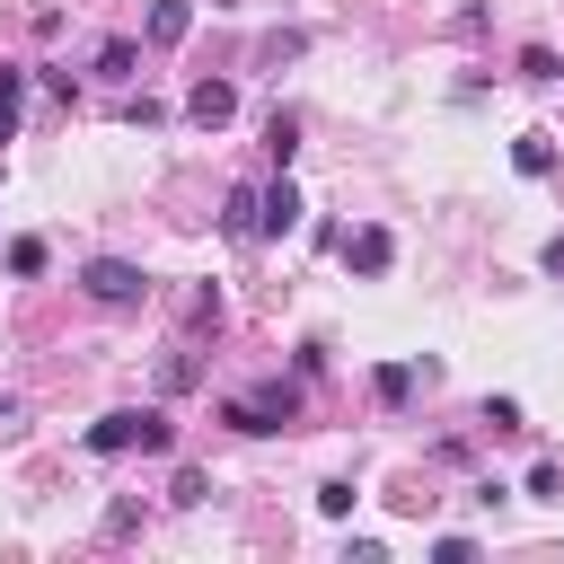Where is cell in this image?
Segmentation results:
<instances>
[{"instance_id": "1", "label": "cell", "mask_w": 564, "mask_h": 564, "mask_svg": "<svg viewBox=\"0 0 564 564\" xmlns=\"http://www.w3.org/2000/svg\"><path fill=\"white\" fill-rule=\"evenodd\" d=\"M176 441V423L159 414V405H115V414H97L88 423V449L97 458H123V449H167Z\"/></svg>"}, {"instance_id": "2", "label": "cell", "mask_w": 564, "mask_h": 564, "mask_svg": "<svg viewBox=\"0 0 564 564\" xmlns=\"http://www.w3.org/2000/svg\"><path fill=\"white\" fill-rule=\"evenodd\" d=\"M79 291H88L97 308H141L150 273H141L132 256H88V264H79Z\"/></svg>"}, {"instance_id": "3", "label": "cell", "mask_w": 564, "mask_h": 564, "mask_svg": "<svg viewBox=\"0 0 564 564\" xmlns=\"http://www.w3.org/2000/svg\"><path fill=\"white\" fill-rule=\"evenodd\" d=\"M291 414H300V388H282V379H273V388H256V397H229V405H220V423H229V432H247V441L282 432Z\"/></svg>"}, {"instance_id": "4", "label": "cell", "mask_w": 564, "mask_h": 564, "mask_svg": "<svg viewBox=\"0 0 564 564\" xmlns=\"http://www.w3.org/2000/svg\"><path fill=\"white\" fill-rule=\"evenodd\" d=\"M335 247H344V264H352V273H361V282H379V273H388V264H397V238H388V229H379V220H361V229H344V238H335Z\"/></svg>"}, {"instance_id": "5", "label": "cell", "mask_w": 564, "mask_h": 564, "mask_svg": "<svg viewBox=\"0 0 564 564\" xmlns=\"http://www.w3.org/2000/svg\"><path fill=\"white\" fill-rule=\"evenodd\" d=\"M291 229H300V185L273 176V185L256 194V238H291Z\"/></svg>"}, {"instance_id": "6", "label": "cell", "mask_w": 564, "mask_h": 564, "mask_svg": "<svg viewBox=\"0 0 564 564\" xmlns=\"http://www.w3.org/2000/svg\"><path fill=\"white\" fill-rule=\"evenodd\" d=\"M185 115H194L203 132H220V123L238 115V88H229V79H194V97H185Z\"/></svg>"}, {"instance_id": "7", "label": "cell", "mask_w": 564, "mask_h": 564, "mask_svg": "<svg viewBox=\"0 0 564 564\" xmlns=\"http://www.w3.org/2000/svg\"><path fill=\"white\" fill-rule=\"evenodd\" d=\"M185 26H194V0H150V26L141 35L167 53V44H185Z\"/></svg>"}, {"instance_id": "8", "label": "cell", "mask_w": 564, "mask_h": 564, "mask_svg": "<svg viewBox=\"0 0 564 564\" xmlns=\"http://www.w3.org/2000/svg\"><path fill=\"white\" fill-rule=\"evenodd\" d=\"M511 167L520 176H555V132H520L511 141Z\"/></svg>"}, {"instance_id": "9", "label": "cell", "mask_w": 564, "mask_h": 564, "mask_svg": "<svg viewBox=\"0 0 564 564\" xmlns=\"http://www.w3.org/2000/svg\"><path fill=\"white\" fill-rule=\"evenodd\" d=\"M256 194H264V185H229V194H220V229H229V238H256Z\"/></svg>"}, {"instance_id": "10", "label": "cell", "mask_w": 564, "mask_h": 564, "mask_svg": "<svg viewBox=\"0 0 564 564\" xmlns=\"http://www.w3.org/2000/svg\"><path fill=\"white\" fill-rule=\"evenodd\" d=\"M370 397H379V405H405V397H414V361H379V370H370Z\"/></svg>"}, {"instance_id": "11", "label": "cell", "mask_w": 564, "mask_h": 564, "mask_svg": "<svg viewBox=\"0 0 564 564\" xmlns=\"http://www.w3.org/2000/svg\"><path fill=\"white\" fill-rule=\"evenodd\" d=\"M132 62H141L132 35H106V44H97V70H106V79H132Z\"/></svg>"}, {"instance_id": "12", "label": "cell", "mask_w": 564, "mask_h": 564, "mask_svg": "<svg viewBox=\"0 0 564 564\" xmlns=\"http://www.w3.org/2000/svg\"><path fill=\"white\" fill-rule=\"evenodd\" d=\"M352 502H361L352 476H326V485H317V511H326V520H352Z\"/></svg>"}, {"instance_id": "13", "label": "cell", "mask_w": 564, "mask_h": 564, "mask_svg": "<svg viewBox=\"0 0 564 564\" xmlns=\"http://www.w3.org/2000/svg\"><path fill=\"white\" fill-rule=\"evenodd\" d=\"M300 53H308V35H300V26H282V35H264V44H256V62H300Z\"/></svg>"}, {"instance_id": "14", "label": "cell", "mask_w": 564, "mask_h": 564, "mask_svg": "<svg viewBox=\"0 0 564 564\" xmlns=\"http://www.w3.org/2000/svg\"><path fill=\"white\" fill-rule=\"evenodd\" d=\"M264 150H273V167H291V150H300V123H291V115H273V123H264Z\"/></svg>"}, {"instance_id": "15", "label": "cell", "mask_w": 564, "mask_h": 564, "mask_svg": "<svg viewBox=\"0 0 564 564\" xmlns=\"http://www.w3.org/2000/svg\"><path fill=\"white\" fill-rule=\"evenodd\" d=\"M9 273L35 282V273H44V238H9Z\"/></svg>"}, {"instance_id": "16", "label": "cell", "mask_w": 564, "mask_h": 564, "mask_svg": "<svg viewBox=\"0 0 564 564\" xmlns=\"http://www.w3.org/2000/svg\"><path fill=\"white\" fill-rule=\"evenodd\" d=\"M529 502H564V467H555V458L529 467Z\"/></svg>"}, {"instance_id": "17", "label": "cell", "mask_w": 564, "mask_h": 564, "mask_svg": "<svg viewBox=\"0 0 564 564\" xmlns=\"http://www.w3.org/2000/svg\"><path fill=\"white\" fill-rule=\"evenodd\" d=\"M203 494H212V476H203V467H176V485H167V502H176V511H194Z\"/></svg>"}, {"instance_id": "18", "label": "cell", "mask_w": 564, "mask_h": 564, "mask_svg": "<svg viewBox=\"0 0 564 564\" xmlns=\"http://www.w3.org/2000/svg\"><path fill=\"white\" fill-rule=\"evenodd\" d=\"M476 423H494V432H520V397H485V405H476Z\"/></svg>"}, {"instance_id": "19", "label": "cell", "mask_w": 564, "mask_h": 564, "mask_svg": "<svg viewBox=\"0 0 564 564\" xmlns=\"http://www.w3.org/2000/svg\"><path fill=\"white\" fill-rule=\"evenodd\" d=\"M520 79H564V62H555L546 44H529V53H520Z\"/></svg>"}, {"instance_id": "20", "label": "cell", "mask_w": 564, "mask_h": 564, "mask_svg": "<svg viewBox=\"0 0 564 564\" xmlns=\"http://www.w3.org/2000/svg\"><path fill=\"white\" fill-rule=\"evenodd\" d=\"M185 326H220V291H212V282L185 300Z\"/></svg>"}, {"instance_id": "21", "label": "cell", "mask_w": 564, "mask_h": 564, "mask_svg": "<svg viewBox=\"0 0 564 564\" xmlns=\"http://www.w3.org/2000/svg\"><path fill=\"white\" fill-rule=\"evenodd\" d=\"M123 123H141V132H150V123H167V106H159V97H123Z\"/></svg>"}, {"instance_id": "22", "label": "cell", "mask_w": 564, "mask_h": 564, "mask_svg": "<svg viewBox=\"0 0 564 564\" xmlns=\"http://www.w3.org/2000/svg\"><path fill=\"white\" fill-rule=\"evenodd\" d=\"M18 97H26V70H18V62H0V115H18Z\"/></svg>"}, {"instance_id": "23", "label": "cell", "mask_w": 564, "mask_h": 564, "mask_svg": "<svg viewBox=\"0 0 564 564\" xmlns=\"http://www.w3.org/2000/svg\"><path fill=\"white\" fill-rule=\"evenodd\" d=\"M9 141H18V115H0V150H9Z\"/></svg>"}, {"instance_id": "24", "label": "cell", "mask_w": 564, "mask_h": 564, "mask_svg": "<svg viewBox=\"0 0 564 564\" xmlns=\"http://www.w3.org/2000/svg\"><path fill=\"white\" fill-rule=\"evenodd\" d=\"M9 414H18V397H9V388H0V423H9Z\"/></svg>"}]
</instances>
